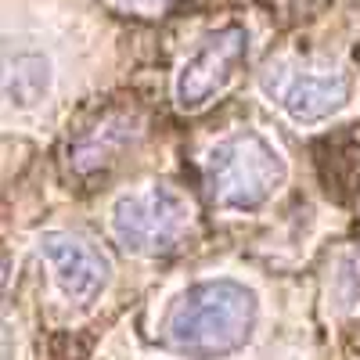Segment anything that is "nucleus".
<instances>
[{
	"instance_id": "6",
	"label": "nucleus",
	"mask_w": 360,
	"mask_h": 360,
	"mask_svg": "<svg viewBox=\"0 0 360 360\" xmlns=\"http://www.w3.org/2000/svg\"><path fill=\"white\" fill-rule=\"evenodd\" d=\"M37 252L51 263L54 285L65 295V303L90 307L112 285V259L94 242H86L69 231H44L37 234Z\"/></svg>"
},
{
	"instance_id": "5",
	"label": "nucleus",
	"mask_w": 360,
	"mask_h": 360,
	"mask_svg": "<svg viewBox=\"0 0 360 360\" xmlns=\"http://www.w3.org/2000/svg\"><path fill=\"white\" fill-rule=\"evenodd\" d=\"M249 62V29L245 25H220L213 33H205L195 51L184 58L176 79H173V98L176 108L184 112H198L213 101L220 90H227V83L238 76Z\"/></svg>"
},
{
	"instance_id": "4",
	"label": "nucleus",
	"mask_w": 360,
	"mask_h": 360,
	"mask_svg": "<svg viewBox=\"0 0 360 360\" xmlns=\"http://www.w3.org/2000/svg\"><path fill=\"white\" fill-rule=\"evenodd\" d=\"M259 90L292 123L317 127L324 119L339 115L353 101V76L339 65L324 69V65L274 62L259 72Z\"/></svg>"
},
{
	"instance_id": "2",
	"label": "nucleus",
	"mask_w": 360,
	"mask_h": 360,
	"mask_svg": "<svg viewBox=\"0 0 360 360\" xmlns=\"http://www.w3.org/2000/svg\"><path fill=\"white\" fill-rule=\"evenodd\" d=\"M209 202L224 213H256L274 198L285 180L288 162L266 134L245 127L220 137L202 159Z\"/></svg>"
},
{
	"instance_id": "1",
	"label": "nucleus",
	"mask_w": 360,
	"mask_h": 360,
	"mask_svg": "<svg viewBox=\"0 0 360 360\" xmlns=\"http://www.w3.org/2000/svg\"><path fill=\"white\" fill-rule=\"evenodd\" d=\"M259 328V295L238 278H202L180 288L159 317V346L184 360H227Z\"/></svg>"
},
{
	"instance_id": "9",
	"label": "nucleus",
	"mask_w": 360,
	"mask_h": 360,
	"mask_svg": "<svg viewBox=\"0 0 360 360\" xmlns=\"http://www.w3.org/2000/svg\"><path fill=\"white\" fill-rule=\"evenodd\" d=\"M332 292H335V303L342 310L360 303V249L346 252L335 266V278H332Z\"/></svg>"
},
{
	"instance_id": "3",
	"label": "nucleus",
	"mask_w": 360,
	"mask_h": 360,
	"mask_svg": "<svg viewBox=\"0 0 360 360\" xmlns=\"http://www.w3.org/2000/svg\"><path fill=\"white\" fill-rule=\"evenodd\" d=\"M195 220V209L184 191L152 180L137 191H127L112 202L108 227L112 238L134 256H166L180 249Z\"/></svg>"
},
{
	"instance_id": "7",
	"label": "nucleus",
	"mask_w": 360,
	"mask_h": 360,
	"mask_svg": "<svg viewBox=\"0 0 360 360\" xmlns=\"http://www.w3.org/2000/svg\"><path fill=\"white\" fill-rule=\"evenodd\" d=\"M137 141V123L130 115H105L98 127L83 130L69 144V162L76 173H98L112 166Z\"/></svg>"
},
{
	"instance_id": "8",
	"label": "nucleus",
	"mask_w": 360,
	"mask_h": 360,
	"mask_svg": "<svg viewBox=\"0 0 360 360\" xmlns=\"http://www.w3.org/2000/svg\"><path fill=\"white\" fill-rule=\"evenodd\" d=\"M51 83H54V72H51V58L44 51H8L4 58V101L18 112H29L37 108L47 94H51Z\"/></svg>"
}]
</instances>
